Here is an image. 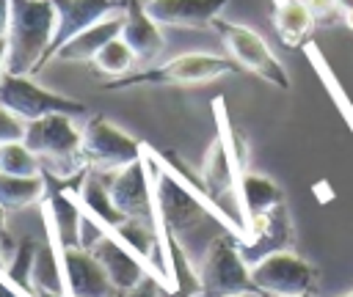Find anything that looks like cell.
<instances>
[{
    "label": "cell",
    "mask_w": 353,
    "mask_h": 297,
    "mask_svg": "<svg viewBox=\"0 0 353 297\" xmlns=\"http://www.w3.org/2000/svg\"><path fill=\"white\" fill-rule=\"evenodd\" d=\"M154 206H157V223L168 245L179 248L193 267L201 264L207 248L221 234H234L240 239V231L234 223L204 195L193 192L176 173H171L165 165L154 162Z\"/></svg>",
    "instance_id": "1"
},
{
    "label": "cell",
    "mask_w": 353,
    "mask_h": 297,
    "mask_svg": "<svg viewBox=\"0 0 353 297\" xmlns=\"http://www.w3.org/2000/svg\"><path fill=\"white\" fill-rule=\"evenodd\" d=\"M55 36L52 0H11V19L6 33V72L33 74L50 60Z\"/></svg>",
    "instance_id": "2"
},
{
    "label": "cell",
    "mask_w": 353,
    "mask_h": 297,
    "mask_svg": "<svg viewBox=\"0 0 353 297\" xmlns=\"http://www.w3.org/2000/svg\"><path fill=\"white\" fill-rule=\"evenodd\" d=\"M74 116L69 113H50L44 118L28 121L25 126V146L39 157L44 176L52 179H72L85 165L83 157V129L74 126Z\"/></svg>",
    "instance_id": "3"
},
{
    "label": "cell",
    "mask_w": 353,
    "mask_h": 297,
    "mask_svg": "<svg viewBox=\"0 0 353 297\" xmlns=\"http://www.w3.org/2000/svg\"><path fill=\"white\" fill-rule=\"evenodd\" d=\"M237 69L240 66L234 58H221L212 52H185L160 66H149V69L116 77V80L105 82V88L119 91V88H132V85H196V82L218 80Z\"/></svg>",
    "instance_id": "4"
},
{
    "label": "cell",
    "mask_w": 353,
    "mask_h": 297,
    "mask_svg": "<svg viewBox=\"0 0 353 297\" xmlns=\"http://www.w3.org/2000/svg\"><path fill=\"white\" fill-rule=\"evenodd\" d=\"M196 272H199L196 297H232L243 292H259L251 278V267L240 253V242L229 231L212 239Z\"/></svg>",
    "instance_id": "5"
},
{
    "label": "cell",
    "mask_w": 353,
    "mask_h": 297,
    "mask_svg": "<svg viewBox=\"0 0 353 297\" xmlns=\"http://www.w3.org/2000/svg\"><path fill=\"white\" fill-rule=\"evenodd\" d=\"M251 278L265 297H301L314 292L317 270L298 253L279 250L256 261L251 267Z\"/></svg>",
    "instance_id": "6"
},
{
    "label": "cell",
    "mask_w": 353,
    "mask_h": 297,
    "mask_svg": "<svg viewBox=\"0 0 353 297\" xmlns=\"http://www.w3.org/2000/svg\"><path fill=\"white\" fill-rule=\"evenodd\" d=\"M0 104L8 107L11 113H17L22 121H36L50 113H69V116L88 113V107L83 102L52 94L41 85H36L33 80H28L25 74H11V72H6L0 80Z\"/></svg>",
    "instance_id": "7"
},
{
    "label": "cell",
    "mask_w": 353,
    "mask_h": 297,
    "mask_svg": "<svg viewBox=\"0 0 353 297\" xmlns=\"http://www.w3.org/2000/svg\"><path fill=\"white\" fill-rule=\"evenodd\" d=\"M83 157L91 170L113 173L141 160V143L102 116H91L83 126Z\"/></svg>",
    "instance_id": "8"
},
{
    "label": "cell",
    "mask_w": 353,
    "mask_h": 297,
    "mask_svg": "<svg viewBox=\"0 0 353 297\" xmlns=\"http://www.w3.org/2000/svg\"><path fill=\"white\" fill-rule=\"evenodd\" d=\"M97 173H102V170H97ZM102 179L108 182V190H110L116 209L127 220H143V223L160 228L157 206H154V184L149 179V162L143 157L124 165L121 170L102 173Z\"/></svg>",
    "instance_id": "9"
},
{
    "label": "cell",
    "mask_w": 353,
    "mask_h": 297,
    "mask_svg": "<svg viewBox=\"0 0 353 297\" xmlns=\"http://www.w3.org/2000/svg\"><path fill=\"white\" fill-rule=\"evenodd\" d=\"M212 25L221 30L226 50L237 60L240 69H248V72L259 74L262 80H268V82H273L279 88L290 85L284 66L279 63V58L270 52V47L265 44V38L259 33H254L245 25H232V22H221V19H215Z\"/></svg>",
    "instance_id": "10"
},
{
    "label": "cell",
    "mask_w": 353,
    "mask_h": 297,
    "mask_svg": "<svg viewBox=\"0 0 353 297\" xmlns=\"http://www.w3.org/2000/svg\"><path fill=\"white\" fill-rule=\"evenodd\" d=\"M55 253L63 275V292L69 297H113L116 286L110 283L105 267L97 261V256L88 248L80 245H63L55 234Z\"/></svg>",
    "instance_id": "11"
},
{
    "label": "cell",
    "mask_w": 353,
    "mask_h": 297,
    "mask_svg": "<svg viewBox=\"0 0 353 297\" xmlns=\"http://www.w3.org/2000/svg\"><path fill=\"white\" fill-rule=\"evenodd\" d=\"M237 242H240V253H243L248 267H254L256 261H262L270 253L290 250V245H292V223H290L284 201L270 206V209H265V212L248 214L245 234Z\"/></svg>",
    "instance_id": "12"
},
{
    "label": "cell",
    "mask_w": 353,
    "mask_h": 297,
    "mask_svg": "<svg viewBox=\"0 0 353 297\" xmlns=\"http://www.w3.org/2000/svg\"><path fill=\"white\" fill-rule=\"evenodd\" d=\"M127 0H52L55 6V36L50 47V58L80 30L97 25L99 19L124 8Z\"/></svg>",
    "instance_id": "13"
},
{
    "label": "cell",
    "mask_w": 353,
    "mask_h": 297,
    "mask_svg": "<svg viewBox=\"0 0 353 297\" xmlns=\"http://www.w3.org/2000/svg\"><path fill=\"white\" fill-rule=\"evenodd\" d=\"M226 0H146L143 8L157 25L207 28L218 19Z\"/></svg>",
    "instance_id": "14"
},
{
    "label": "cell",
    "mask_w": 353,
    "mask_h": 297,
    "mask_svg": "<svg viewBox=\"0 0 353 297\" xmlns=\"http://www.w3.org/2000/svg\"><path fill=\"white\" fill-rule=\"evenodd\" d=\"M121 38L130 44V50L135 52V58L141 63L152 60L160 55L163 50V30L160 25L146 14L141 0H127L124 3V28H121Z\"/></svg>",
    "instance_id": "15"
},
{
    "label": "cell",
    "mask_w": 353,
    "mask_h": 297,
    "mask_svg": "<svg viewBox=\"0 0 353 297\" xmlns=\"http://www.w3.org/2000/svg\"><path fill=\"white\" fill-rule=\"evenodd\" d=\"M121 28H124V8L116 11V14H110V16H105V19H99L97 25L80 30V33H77L74 38H69L52 58L69 60V63H72V60H94L97 52H99L110 38L121 36Z\"/></svg>",
    "instance_id": "16"
},
{
    "label": "cell",
    "mask_w": 353,
    "mask_h": 297,
    "mask_svg": "<svg viewBox=\"0 0 353 297\" xmlns=\"http://www.w3.org/2000/svg\"><path fill=\"white\" fill-rule=\"evenodd\" d=\"M80 201H83L85 212H88L91 217H97L108 231L116 228V226H121V223L127 220V217L116 209V204H113V198H110V190H108V182L102 179V173H97V170H91V168H88V173H85L83 182H80Z\"/></svg>",
    "instance_id": "17"
},
{
    "label": "cell",
    "mask_w": 353,
    "mask_h": 297,
    "mask_svg": "<svg viewBox=\"0 0 353 297\" xmlns=\"http://www.w3.org/2000/svg\"><path fill=\"white\" fill-rule=\"evenodd\" d=\"M314 14L309 11V6L303 0H279L276 3V14H273V25L279 30V38L287 47H298L314 28Z\"/></svg>",
    "instance_id": "18"
},
{
    "label": "cell",
    "mask_w": 353,
    "mask_h": 297,
    "mask_svg": "<svg viewBox=\"0 0 353 297\" xmlns=\"http://www.w3.org/2000/svg\"><path fill=\"white\" fill-rule=\"evenodd\" d=\"M47 195V176H14L0 170V206L8 209H25L39 204Z\"/></svg>",
    "instance_id": "19"
},
{
    "label": "cell",
    "mask_w": 353,
    "mask_h": 297,
    "mask_svg": "<svg viewBox=\"0 0 353 297\" xmlns=\"http://www.w3.org/2000/svg\"><path fill=\"white\" fill-rule=\"evenodd\" d=\"M240 198H243V212H245V220L248 214H256V212H265L276 204L284 201L281 190L265 179V176H256V173H245L240 179Z\"/></svg>",
    "instance_id": "20"
},
{
    "label": "cell",
    "mask_w": 353,
    "mask_h": 297,
    "mask_svg": "<svg viewBox=\"0 0 353 297\" xmlns=\"http://www.w3.org/2000/svg\"><path fill=\"white\" fill-rule=\"evenodd\" d=\"M80 220H83V214L77 212V206L63 192H52V198H50V228L63 245H80Z\"/></svg>",
    "instance_id": "21"
},
{
    "label": "cell",
    "mask_w": 353,
    "mask_h": 297,
    "mask_svg": "<svg viewBox=\"0 0 353 297\" xmlns=\"http://www.w3.org/2000/svg\"><path fill=\"white\" fill-rule=\"evenodd\" d=\"M94 63H97L99 72H105V74H110V77H124V74L132 72V66L138 63V58H135V52L130 50V44H127L121 36H116V38H110V41L97 52Z\"/></svg>",
    "instance_id": "22"
},
{
    "label": "cell",
    "mask_w": 353,
    "mask_h": 297,
    "mask_svg": "<svg viewBox=\"0 0 353 297\" xmlns=\"http://www.w3.org/2000/svg\"><path fill=\"white\" fill-rule=\"evenodd\" d=\"M0 170L14 173V176H41L44 173L39 157L25 146V140L0 146Z\"/></svg>",
    "instance_id": "23"
},
{
    "label": "cell",
    "mask_w": 353,
    "mask_h": 297,
    "mask_svg": "<svg viewBox=\"0 0 353 297\" xmlns=\"http://www.w3.org/2000/svg\"><path fill=\"white\" fill-rule=\"evenodd\" d=\"M25 126H28V121H22L17 113H11L8 107L0 104V146L22 140L25 138Z\"/></svg>",
    "instance_id": "24"
},
{
    "label": "cell",
    "mask_w": 353,
    "mask_h": 297,
    "mask_svg": "<svg viewBox=\"0 0 353 297\" xmlns=\"http://www.w3.org/2000/svg\"><path fill=\"white\" fill-rule=\"evenodd\" d=\"M309 6V11L314 14V19H328L339 11V3L336 0H303Z\"/></svg>",
    "instance_id": "25"
},
{
    "label": "cell",
    "mask_w": 353,
    "mask_h": 297,
    "mask_svg": "<svg viewBox=\"0 0 353 297\" xmlns=\"http://www.w3.org/2000/svg\"><path fill=\"white\" fill-rule=\"evenodd\" d=\"M157 278L152 280V278H146L141 286H135V289H127V292H116L113 297H157Z\"/></svg>",
    "instance_id": "26"
},
{
    "label": "cell",
    "mask_w": 353,
    "mask_h": 297,
    "mask_svg": "<svg viewBox=\"0 0 353 297\" xmlns=\"http://www.w3.org/2000/svg\"><path fill=\"white\" fill-rule=\"evenodd\" d=\"M8 19H11V0H0V38L8 33Z\"/></svg>",
    "instance_id": "27"
},
{
    "label": "cell",
    "mask_w": 353,
    "mask_h": 297,
    "mask_svg": "<svg viewBox=\"0 0 353 297\" xmlns=\"http://www.w3.org/2000/svg\"><path fill=\"white\" fill-rule=\"evenodd\" d=\"M6 74V38H0V80Z\"/></svg>",
    "instance_id": "28"
},
{
    "label": "cell",
    "mask_w": 353,
    "mask_h": 297,
    "mask_svg": "<svg viewBox=\"0 0 353 297\" xmlns=\"http://www.w3.org/2000/svg\"><path fill=\"white\" fill-rule=\"evenodd\" d=\"M336 3H339V11H342V14L353 8V0H336Z\"/></svg>",
    "instance_id": "29"
},
{
    "label": "cell",
    "mask_w": 353,
    "mask_h": 297,
    "mask_svg": "<svg viewBox=\"0 0 353 297\" xmlns=\"http://www.w3.org/2000/svg\"><path fill=\"white\" fill-rule=\"evenodd\" d=\"M342 16H345V25H347V28L353 30V8H350V11H345Z\"/></svg>",
    "instance_id": "30"
},
{
    "label": "cell",
    "mask_w": 353,
    "mask_h": 297,
    "mask_svg": "<svg viewBox=\"0 0 353 297\" xmlns=\"http://www.w3.org/2000/svg\"><path fill=\"white\" fill-rule=\"evenodd\" d=\"M232 297H265L262 292H243V294H232Z\"/></svg>",
    "instance_id": "31"
},
{
    "label": "cell",
    "mask_w": 353,
    "mask_h": 297,
    "mask_svg": "<svg viewBox=\"0 0 353 297\" xmlns=\"http://www.w3.org/2000/svg\"><path fill=\"white\" fill-rule=\"evenodd\" d=\"M3 231H6V209L0 206V234H3Z\"/></svg>",
    "instance_id": "32"
},
{
    "label": "cell",
    "mask_w": 353,
    "mask_h": 297,
    "mask_svg": "<svg viewBox=\"0 0 353 297\" xmlns=\"http://www.w3.org/2000/svg\"><path fill=\"white\" fill-rule=\"evenodd\" d=\"M301 297H312V294H301Z\"/></svg>",
    "instance_id": "33"
},
{
    "label": "cell",
    "mask_w": 353,
    "mask_h": 297,
    "mask_svg": "<svg viewBox=\"0 0 353 297\" xmlns=\"http://www.w3.org/2000/svg\"><path fill=\"white\" fill-rule=\"evenodd\" d=\"M345 297H353V292H350V294H345Z\"/></svg>",
    "instance_id": "34"
}]
</instances>
